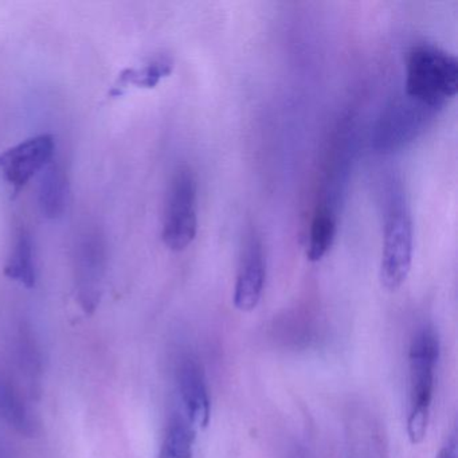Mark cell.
Returning a JSON list of instances; mask_svg holds the SVG:
<instances>
[{
  "label": "cell",
  "mask_w": 458,
  "mask_h": 458,
  "mask_svg": "<svg viewBox=\"0 0 458 458\" xmlns=\"http://www.w3.org/2000/svg\"><path fill=\"white\" fill-rule=\"evenodd\" d=\"M69 199V182L65 171L53 160L42 171L39 184V208L47 219H57L65 213Z\"/></svg>",
  "instance_id": "obj_10"
},
{
  "label": "cell",
  "mask_w": 458,
  "mask_h": 458,
  "mask_svg": "<svg viewBox=\"0 0 458 458\" xmlns=\"http://www.w3.org/2000/svg\"><path fill=\"white\" fill-rule=\"evenodd\" d=\"M106 248L103 233L95 227L77 238L74 248V281L77 299L85 313H93L103 296Z\"/></svg>",
  "instance_id": "obj_5"
},
{
  "label": "cell",
  "mask_w": 458,
  "mask_h": 458,
  "mask_svg": "<svg viewBox=\"0 0 458 458\" xmlns=\"http://www.w3.org/2000/svg\"><path fill=\"white\" fill-rule=\"evenodd\" d=\"M438 359L437 332L431 327L418 329L409 350L410 411L406 428L412 445L422 444L428 431Z\"/></svg>",
  "instance_id": "obj_2"
},
{
  "label": "cell",
  "mask_w": 458,
  "mask_h": 458,
  "mask_svg": "<svg viewBox=\"0 0 458 458\" xmlns=\"http://www.w3.org/2000/svg\"><path fill=\"white\" fill-rule=\"evenodd\" d=\"M174 71V60L167 55H157L141 68H128L120 73L114 92L120 95L123 89L133 85L143 89H154L163 79Z\"/></svg>",
  "instance_id": "obj_14"
},
{
  "label": "cell",
  "mask_w": 458,
  "mask_h": 458,
  "mask_svg": "<svg viewBox=\"0 0 458 458\" xmlns=\"http://www.w3.org/2000/svg\"><path fill=\"white\" fill-rule=\"evenodd\" d=\"M433 109L407 98L386 109L380 117L375 132V141L380 149H395L411 141L422 130L426 117L433 114Z\"/></svg>",
  "instance_id": "obj_8"
},
{
  "label": "cell",
  "mask_w": 458,
  "mask_h": 458,
  "mask_svg": "<svg viewBox=\"0 0 458 458\" xmlns=\"http://www.w3.org/2000/svg\"><path fill=\"white\" fill-rule=\"evenodd\" d=\"M412 221L403 192L394 189L385 208L380 283L395 292L409 277L412 262Z\"/></svg>",
  "instance_id": "obj_3"
},
{
  "label": "cell",
  "mask_w": 458,
  "mask_h": 458,
  "mask_svg": "<svg viewBox=\"0 0 458 458\" xmlns=\"http://www.w3.org/2000/svg\"><path fill=\"white\" fill-rule=\"evenodd\" d=\"M296 458H301V457H296Z\"/></svg>",
  "instance_id": "obj_16"
},
{
  "label": "cell",
  "mask_w": 458,
  "mask_h": 458,
  "mask_svg": "<svg viewBox=\"0 0 458 458\" xmlns=\"http://www.w3.org/2000/svg\"><path fill=\"white\" fill-rule=\"evenodd\" d=\"M267 280L264 245L256 232L249 233L243 243L235 278L233 302L241 312H251L261 301Z\"/></svg>",
  "instance_id": "obj_7"
},
{
  "label": "cell",
  "mask_w": 458,
  "mask_h": 458,
  "mask_svg": "<svg viewBox=\"0 0 458 458\" xmlns=\"http://www.w3.org/2000/svg\"><path fill=\"white\" fill-rule=\"evenodd\" d=\"M4 275L25 288L31 289L36 286L33 240L25 227H20L15 233L14 242L4 267Z\"/></svg>",
  "instance_id": "obj_11"
},
{
  "label": "cell",
  "mask_w": 458,
  "mask_h": 458,
  "mask_svg": "<svg viewBox=\"0 0 458 458\" xmlns=\"http://www.w3.org/2000/svg\"><path fill=\"white\" fill-rule=\"evenodd\" d=\"M55 152V139L44 133L0 154V174L14 195L20 194L37 174L42 173L53 162Z\"/></svg>",
  "instance_id": "obj_6"
},
{
  "label": "cell",
  "mask_w": 458,
  "mask_h": 458,
  "mask_svg": "<svg viewBox=\"0 0 458 458\" xmlns=\"http://www.w3.org/2000/svg\"><path fill=\"white\" fill-rule=\"evenodd\" d=\"M404 87L407 98L437 111L457 95V60L436 45H417L407 57Z\"/></svg>",
  "instance_id": "obj_1"
},
{
  "label": "cell",
  "mask_w": 458,
  "mask_h": 458,
  "mask_svg": "<svg viewBox=\"0 0 458 458\" xmlns=\"http://www.w3.org/2000/svg\"><path fill=\"white\" fill-rule=\"evenodd\" d=\"M336 235V213L331 203H318L308 235L307 257L310 261L318 262L324 259Z\"/></svg>",
  "instance_id": "obj_12"
},
{
  "label": "cell",
  "mask_w": 458,
  "mask_h": 458,
  "mask_svg": "<svg viewBox=\"0 0 458 458\" xmlns=\"http://www.w3.org/2000/svg\"><path fill=\"white\" fill-rule=\"evenodd\" d=\"M198 233L197 179L189 167L175 171L168 186L163 214L162 240L173 251H183Z\"/></svg>",
  "instance_id": "obj_4"
},
{
  "label": "cell",
  "mask_w": 458,
  "mask_h": 458,
  "mask_svg": "<svg viewBox=\"0 0 458 458\" xmlns=\"http://www.w3.org/2000/svg\"><path fill=\"white\" fill-rule=\"evenodd\" d=\"M178 388L182 411L195 428H208L211 403L205 372L195 359L186 358L178 369Z\"/></svg>",
  "instance_id": "obj_9"
},
{
  "label": "cell",
  "mask_w": 458,
  "mask_h": 458,
  "mask_svg": "<svg viewBox=\"0 0 458 458\" xmlns=\"http://www.w3.org/2000/svg\"><path fill=\"white\" fill-rule=\"evenodd\" d=\"M457 446V437H455V434H452L446 444L438 450L436 458H458Z\"/></svg>",
  "instance_id": "obj_15"
},
{
  "label": "cell",
  "mask_w": 458,
  "mask_h": 458,
  "mask_svg": "<svg viewBox=\"0 0 458 458\" xmlns=\"http://www.w3.org/2000/svg\"><path fill=\"white\" fill-rule=\"evenodd\" d=\"M195 437L197 428L191 425L183 411L174 412L168 420L159 458H192L194 457Z\"/></svg>",
  "instance_id": "obj_13"
}]
</instances>
